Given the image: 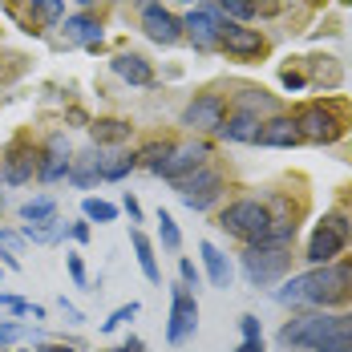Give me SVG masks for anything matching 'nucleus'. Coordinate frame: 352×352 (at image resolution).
<instances>
[{
	"label": "nucleus",
	"mask_w": 352,
	"mask_h": 352,
	"mask_svg": "<svg viewBox=\"0 0 352 352\" xmlns=\"http://www.w3.org/2000/svg\"><path fill=\"white\" fill-rule=\"evenodd\" d=\"M81 211H85V219H89V223H113V219H118V207H113V203H106V199H94V195L81 203Z\"/></svg>",
	"instance_id": "c85d7f7f"
},
{
	"label": "nucleus",
	"mask_w": 352,
	"mask_h": 352,
	"mask_svg": "<svg viewBox=\"0 0 352 352\" xmlns=\"http://www.w3.org/2000/svg\"><path fill=\"white\" fill-rule=\"evenodd\" d=\"M312 352H352V312L349 316H332L324 340H320Z\"/></svg>",
	"instance_id": "6ab92c4d"
},
{
	"label": "nucleus",
	"mask_w": 352,
	"mask_h": 352,
	"mask_svg": "<svg viewBox=\"0 0 352 352\" xmlns=\"http://www.w3.org/2000/svg\"><path fill=\"white\" fill-rule=\"evenodd\" d=\"M235 106H239V113H272L276 109V98L272 94H263V89H243L239 98H235Z\"/></svg>",
	"instance_id": "bb28decb"
},
{
	"label": "nucleus",
	"mask_w": 352,
	"mask_h": 352,
	"mask_svg": "<svg viewBox=\"0 0 352 352\" xmlns=\"http://www.w3.org/2000/svg\"><path fill=\"white\" fill-rule=\"evenodd\" d=\"M69 235L77 243H85V239H89V223H69Z\"/></svg>",
	"instance_id": "79ce46f5"
},
{
	"label": "nucleus",
	"mask_w": 352,
	"mask_h": 352,
	"mask_svg": "<svg viewBox=\"0 0 352 352\" xmlns=\"http://www.w3.org/2000/svg\"><path fill=\"white\" fill-rule=\"evenodd\" d=\"M349 239H352L349 219H344V214H324L320 227L312 231V239H308V263H316V267L332 263V259L349 247Z\"/></svg>",
	"instance_id": "20e7f679"
},
{
	"label": "nucleus",
	"mask_w": 352,
	"mask_h": 352,
	"mask_svg": "<svg viewBox=\"0 0 352 352\" xmlns=\"http://www.w3.org/2000/svg\"><path fill=\"white\" fill-rule=\"evenodd\" d=\"M223 12H219V4H199L186 21H182V29L190 33V41H195V49H219V36H223Z\"/></svg>",
	"instance_id": "9d476101"
},
{
	"label": "nucleus",
	"mask_w": 352,
	"mask_h": 352,
	"mask_svg": "<svg viewBox=\"0 0 352 352\" xmlns=\"http://www.w3.org/2000/svg\"><path fill=\"white\" fill-rule=\"evenodd\" d=\"M113 352H122V349H113Z\"/></svg>",
	"instance_id": "8fccbe9b"
},
{
	"label": "nucleus",
	"mask_w": 352,
	"mask_h": 352,
	"mask_svg": "<svg viewBox=\"0 0 352 352\" xmlns=\"http://www.w3.org/2000/svg\"><path fill=\"white\" fill-rule=\"evenodd\" d=\"M199 251H203V263H207V276H211V283L227 292V287H231V280H235V267H231V259H227V255H223L214 243H203Z\"/></svg>",
	"instance_id": "aec40b11"
},
{
	"label": "nucleus",
	"mask_w": 352,
	"mask_h": 352,
	"mask_svg": "<svg viewBox=\"0 0 352 352\" xmlns=\"http://www.w3.org/2000/svg\"><path fill=\"white\" fill-rule=\"evenodd\" d=\"M29 8H33L36 21L53 25V21H61V12H65V0H29Z\"/></svg>",
	"instance_id": "7c9ffc66"
},
{
	"label": "nucleus",
	"mask_w": 352,
	"mask_h": 352,
	"mask_svg": "<svg viewBox=\"0 0 352 352\" xmlns=\"http://www.w3.org/2000/svg\"><path fill=\"white\" fill-rule=\"evenodd\" d=\"M21 247H25V235L21 231H0V255H4V263L8 267H21Z\"/></svg>",
	"instance_id": "c756f323"
},
{
	"label": "nucleus",
	"mask_w": 352,
	"mask_h": 352,
	"mask_svg": "<svg viewBox=\"0 0 352 352\" xmlns=\"http://www.w3.org/2000/svg\"><path fill=\"white\" fill-rule=\"evenodd\" d=\"M25 239H33V243H41V247H53V243H61L65 235H69V223L65 219H45V223H25V231H21Z\"/></svg>",
	"instance_id": "412c9836"
},
{
	"label": "nucleus",
	"mask_w": 352,
	"mask_h": 352,
	"mask_svg": "<svg viewBox=\"0 0 352 352\" xmlns=\"http://www.w3.org/2000/svg\"><path fill=\"white\" fill-rule=\"evenodd\" d=\"M280 81H283V89H304V73H296V69H283Z\"/></svg>",
	"instance_id": "ea45409f"
},
{
	"label": "nucleus",
	"mask_w": 352,
	"mask_h": 352,
	"mask_svg": "<svg viewBox=\"0 0 352 352\" xmlns=\"http://www.w3.org/2000/svg\"><path fill=\"white\" fill-rule=\"evenodd\" d=\"M304 134L296 126V118H272V122H259V134H255V146H276V150H287V146H300Z\"/></svg>",
	"instance_id": "dca6fc26"
},
{
	"label": "nucleus",
	"mask_w": 352,
	"mask_h": 352,
	"mask_svg": "<svg viewBox=\"0 0 352 352\" xmlns=\"http://www.w3.org/2000/svg\"><path fill=\"white\" fill-rule=\"evenodd\" d=\"M158 235H162V243L170 247V251L182 247V235H178V223L170 219V211H158Z\"/></svg>",
	"instance_id": "72a5a7b5"
},
{
	"label": "nucleus",
	"mask_w": 352,
	"mask_h": 352,
	"mask_svg": "<svg viewBox=\"0 0 352 352\" xmlns=\"http://www.w3.org/2000/svg\"><path fill=\"white\" fill-rule=\"evenodd\" d=\"M170 150H175L170 142H146V146L138 150V162H146V166L154 170V166H158L162 158H170Z\"/></svg>",
	"instance_id": "2f4dec72"
},
{
	"label": "nucleus",
	"mask_w": 352,
	"mask_h": 352,
	"mask_svg": "<svg viewBox=\"0 0 352 352\" xmlns=\"http://www.w3.org/2000/svg\"><path fill=\"white\" fill-rule=\"evenodd\" d=\"M142 29H146V36L154 45H175L178 36H182V21H178L175 12H166L162 4H146L142 8Z\"/></svg>",
	"instance_id": "4468645a"
},
{
	"label": "nucleus",
	"mask_w": 352,
	"mask_h": 352,
	"mask_svg": "<svg viewBox=\"0 0 352 352\" xmlns=\"http://www.w3.org/2000/svg\"><path fill=\"white\" fill-rule=\"evenodd\" d=\"M219 227H223L227 235L243 239L247 247H259V243L272 239L276 219H272V211H267L263 203H255V199H235L227 211L219 214Z\"/></svg>",
	"instance_id": "f03ea898"
},
{
	"label": "nucleus",
	"mask_w": 352,
	"mask_h": 352,
	"mask_svg": "<svg viewBox=\"0 0 352 352\" xmlns=\"http://www.w3.org/2000/svg\"><path fill=\"white\" fill-rule=\"evenodd\" d=\"M239 328H243V340H251V344L263 340V328H259V320L255 316H239Z\"/></svg>",
	"instance_id": "e433bc0d"
},
{
	"label": "nucleus",
	"mask_w": 352,
	"mask_h": 352,
	"mask_svg": "<svg viewBox=\"0 0 352 352\" xmlns=\"http://www.w3.org/2000/svg\"><path fill=\"white\" fill-rule=\"evenodd\" d=\"M235 352H263V340H259V344H251V340H243V344H239Z\"/></svg>",
	"instance_id": "49530a36"
},
{
	"label": "nucleus",
	"mask_w": 352,
	"mask_h": 352,
	"mask_svg": "<svg viewBox=\"0 0 352 352\" xmlns=\"http://www.w3.org/2000/svg\"><path fill=\"white\" fill-rule=\"evenodd\" d=\"M130 243H134V255H138L142 276H146L150 283H158V280H162V272H158V259H154V247H150V239H146L138 227H134V231H130Z\"/></svg>",
	"instance_id": "a878e982"
},
{
	"label": "nucleus",
	"mask_w": 352,
	"mask_h": 352,
	"mask_svg": "<svg viewBox=\"0 0 352 352\" xmlns=\"http://www.w3.org/2000/svg\"><path fill=\"white\" fill-rule=\"evenodd\" d=\"M280 304H312V308H336L352 300V263H324L276 292Z\"/></svg>",
	"instance_id": "f257e3e1"
},
{
	"label": "nucleus",
	"mask_w": 352,
	"mask_h": 352,
	"mask_svg": "<svg viewBox=\"0 0 352 352\" xmlns=\"http://www.w3.org/2000/svg\"><path fill=\"white\" fill-rule=\"evenodd\" d=\"M69 182L73 186H94V182H102V166H98V150H85V154H77L69 166Z\"/></svg>",
	"instance_id": "b1692460"
},
{
	"label": "nucleus",
	"mask_w": 352,
	"mask_h": 352,
	"mask_svg": "<svg viewBox=\"0 0 352 352\" xmlns=\"http://www.w3.org/2000/svg\"><path fill=\"white\" fill-rule=\"evenodd\" d=\"M109 69L118 73L122 81H130V85H150V81H154V69H150V61H146L142 53H118V57L109 61Z\"/></svg>",
	"instance_id": "f3484780"
},
{
	"label": "nucleus",
	"mask_w": 352,
	"mask_h": 352,
	"mask_svg": "<svg viewBox=\"0 0 352 352\" xmlns=\"http://www.w3.org/2000/svg\"><path fill=\"white\" fill-rule=\"evenodd\" d=\"M122 352H146V344H142L138 336H126V344H122Z\"/></svg>",
	"instance_id": "c03bdc74"
},
{
	"label": "nucleus",
	"mask_w": 352,
	"mask_h": 352,
	"mask_svg": "<svg viewBox=\"0 0 352 352\" xmlns=\"http://www.w3.org/2000/svg\"><path fill=\"white\" fill-rule=\"evenodd\" d=\"M57 214V203L49 199V195H41V199H29L25 207H21V223H45V219H53Z\"/></svg>",
	"instance_id": "cd10ccee"
},
{
	"label": "nucleus",
	"mask_w": 352,
	"mask_h": 352,
	"mask_svg": "<svg viewBox=\"0 0 352 352\" xmlns=\"http://www.w3.org/2000/svg\"><path fill=\"white\" fill-rule=\"evenodd\" d=\"M195 332H199V300L190 296L186 283H175V292H170V320H166V340L178 349Z\"/></svg>",
	"instance_id": "39448f33"
},
{
	"label": "nucleus",
	"mask_w": 352,
	"mask_h": 352,
	"mask_svg": "<svg viewBox=\"0 0 352 352\" xmlns=\"http://www.w3.org/2000/svg\"><path fill=\"white\" fill-rule=\"evenodd\" d=\"M178 276H182L186 287H199V267H195L190 259H178Z\"/></svg>",
	"instance_id": "4c0bfd02"
},
{
	"label": "nucleus",
	"mask_w": 352,
	"mask_h": 352,
	"mask_svg": "<svg viewBox=\"0 0 352 352\" xmlns=\"http://www.w3.org/2000/svg\"><path fill=\"white\" fill-rule=\"evenodd\" d=\"M182 4H195V0H182Z\"/></svg>",
	"instance_id": "09e8293b"
},
{
	"label": "nucleus",
	"mask_w": 352,
	"mask_h": 352,
	"mask_svg": "<svg viewBox=\"0 0 352 352\" xmlns=\"http://www.w3.org/2000/svg\"><path fill=\"white\" fill-rule=\"evenodd\" d=\"M36 150L33 146H25V142H12L8 150H4V162H0V178L4 182H12V186H25L29 178L36 175Z\"/></svg>",
	"instance_id": "f8f14e48"
},
{
	"label": "nucleus",
	"mask_w": 352,
	"mask_h": 352,
	"mask_svg": "<svg viewBox=\"0 0 352 352\" xmlns=\"http://www.w3.org/2000/svg\"><path fill=\"white\" fill-rule=\"evenodd\" d=\"M98 166H102V182H122V178L138 166V154H126V150L98 154Z\"/></svg>",
	"instance_id": "4be33fe9"
},
{
	"label": "nucleus",
	"mask_w": 352,
	"mask_h": 352,
	"mask_svg": "<svg viewBox=\"0 0 352 352\" xmlns=\"http://www.w3.org/2000/svg\"><path fill=\"white\" fill-rule=\"evenodd\" d=\"M292 267V251L287 247H272V243H259V247H247L243 251V276L255 287H267L287 276Z\"/></svg>",
	"instance_id": "7ed1b4c3"
},
{
	"label": "nucleus",
	"mask_w": 352,
	"mask_h": 352,
	"mask_svg": "<svg viewBox=\"0 0 352 352\" xmlns=\"http://www.w3.org/2000/svg\"><path fill=\"white\" fill-rule=\"evenodd\" d=\"M21 336H25V328H21V324L0 320V344H12V340H21Z\"/></svg>",
	"instance_id": "58836bf2"
},
{
	"label": "nucleus",
	"mask_w": 352,
	"mask_h": 352,
	"mask_svg": "<svg viewBox=\"0 0 352 352\" xmlns=\"http://www.w3.org/2000/svg\"><path fill=\"white\" fill-rule=\"evenodd\" d=\"M122 207H126V214H130V223H142V203L134 199V195H126V199H122Z\"/></svg>",
	"instance_id": "a19ab883"
},
{
	"label": "nucleus",
	"mask_w": 352,
	"mask_h": 352,
	"mask_svg": "<svg viewBox=\"0 0 352 352\" xmlns=\"http://www.w3.org/2000/svg\"><path fill=\"white\" fill-rule=\"evenodd\" d=\"M182 126L190 130H219L223 126V98L219 94H203L182 109Z\"/></svg>",
	"instance_id": "2eb2a0df"
},
{
	"label": "nucleus",
	"mask_w": 352,
	"mask_h": 352,
	"mask_svg": "<svg viewBox=\"0 0 352 352\" xmlns=\"http://www.w3.org/2000/svg\"><path fill=\"white\" fill-rule=\"evenodd\" d=\"M219 134L227 142H255L259 134V118L255 113H235V118H227L223 126H219Z\"/></svg>",
	"instance_id": "393cba45"
},
{
	"label": "nucleus",
	"mask_w": 352,
	"mask_h": 352,
	"mask_svg": "<svg viewBox=\"0 0 352 352\" xmlns=\"http://www.w3.org/2000/svg\"><path fill=\"white\" fill-rule=\"evenodd\" d=\"M130 122H122V118H98L94 126H89V134H94V142L98 146H122V142L130 138Z\"/></svg>",
	"instance_id": "5701e85b"
},
{
	"label": "nucleus",
	"mask_w": 352,
	"mask_h": 352,
	"mask_svg": "<svg viewBox=\"0 0 352 352\" xmlns=\"http://www.w3.org/2000/svg\"><path fill=\"white\" fill-rule=\"evenodd\" d=\"M81 4H85V8H89V4H98V0H81Z\"/></svg>",
	"instance_id": "de8ad7c7"
},
{
	"label": "nucleus",
	"mask_w": 352,
	"mask_h": 352,
	"mask_svg": "<svg viewBox=\"0 0 352 352\" xmlns=\"http://www.w3.org/2000/svg\"><path fill=\"white\" fill-rule=\"evenodd\" d=\"M138 316V304H134V300H130V304H122V308H118V312H109L106 320H102V332H113V328H122V324H126V320H134Z\"/></svg>",
	"instance_id": "f704fd0d"
},
{
	"label": "nucleus",
	"mask_w": 352,
	"mask_h": 352,
	"mask_svg": "<svg viewBox=\"0 0 352 352\" xmlns=\"http://www.w3.org/2000/svg\"><path fill=\"white\" fill-rule=\"evenodd\" d=\"M296 126H300V134H304V138L316 142V146H332V142L344 134L340 118H336L328 106H320V102H312V106L300 109V113H296Z\"/></svg>",
	"instance_id": "6e6552de"
},
{
	"label": "nucleus",
	"mask_w": 352,
	"mask_h": 352,
	"mask_svg": "<svg viewBox=\"0 0 352 352\" xmlns=\"http://www.w3.org/2000/svg\"><path fill=\"white\" fill-rule=\"evenodd\" d=\"M175 190H178V199H182L190 211H207L214 199L223 195V175L211 170V166H203V170H195V175L178 178Z\"/></svg>",
	"instance_id": "423d86ee"
},
{
	"label": "nucleus",
	"mask_w": 352,
	"mask_h": 352,
	"mask_svg": "<svg viewBox=\"0 0 352 352\" xmlns=\"http://www.w3.org/2000/svg\"><path fill=\"white\" fill-rule=\"evenodd\" d=\"M219 4V12H231L235 16V25H243L255 16V0H214Z\"/></svg>",
	"instance_id": "473e14b6"
},
{
	"label": "nucleus",
	"mask_w": 352,
	"mask_h": 352,
	"mask_svg": "<svg viewBox=\"0 0 352 352\" xmlns=\"http://www.w3.org/2000/svg\"><path fill=\"white\" fill-rule=\"evenodd\" d=\"M219 49H227V53L239 57V61H251V57L263 53V36H259V29H247V25L227 21V25H223V36H219Z\"/></svg>",
	"instance_id": "ddd939ff"
},
{
	"label": "nucleus",
	"mask_w": 352,
	"mask_h": 352,
	"mask_svg": "<svg viewBox=\"0 0 352 352\" xmlns=\"http://www.w3.org/2000/svg\"><path fill=\"white\" fill-rule=\"evenodd\" d=\"M36 352H77L73 344H45V349H36Z\"/></svg>",
	"instance_id": "a18cd8bd"
},
{
	"label": "nucleus",
	"mask_w": 352,
	"mask_h": 352,
	"mask_svg": "<svg viewBox=\"0 0 352 352\" xmlns=\"http://www.w3.org/2000/svg\"><path fill=\"white\" fill-rule=\"evenodd\" d=\"M61 312H65V320H69V324H81V320H85V316H81V312L69 304V300H65V296H61Z\"/></svg>",
	"instance_id": "37998d69"
},
{
	"label": "nucleus",
	"mask_w": 352,
	"mask_h": 352,
	"mask_svg": "<svg viewBox=\"0 0 352 352\" xmlns=\"http://www.w3.org/2000/svg\"><path fill=\"white\" fill-rule=\"evenodd\" d=\"M207 158H211V146H207V142H186V146H175V150H170V158H162V162L154 166V175L166 178V182H178V178L203 170V166H207Z\"/></svg>",
	"instance_id": "0eeeda50"
},
{
	"label": "nucleus",
	"mask_w": 352,
	"mask_h": 352,
	"mask_svg": "<svg viewBox=\"0 0 352 352\" xmlns=\"http://www.w3.org/2000/svg\"><path fill=\"white\" fill-rule=\"evenodd\" d=\"M65 41L98 49V45H102V21H98L94 12H77V16H69V21H65Z\"/></svg>",
	"instance_id": "a211bd4d"
},
{
	"label": "nucleus",
	"mask_w": 352,
	"mask_h": 352,
	"mask_svg": "<svg viewBox=\"0 0 352 352\" xmlns=\"http://www.w3.org/2000/svg\"><path fill=\"white\" fill-rule=\"evenodd\" d=\"M69 166H73L69 142H65V134H53V138L45 142V154H41V162H36V178H41V182L69 178Z\"/></svg>",
	"instance_id": "9b49d317"
},
{
	"label": "nucleus",
	"mask_w": 352,
	"mask_h": 352,
	"mask_svg": "<svg viewBox=\"0 0 352 352\" xmlns=\"http://www.w3.org/2000/svg\"><path fill=\"white\" fill-rule=\"evenodd\" d=\"M328 324H332L328 312H304V316L287 320L280 328V344L283 349H316L328 332Z\"/></svg>",
	"instance_id": "1a4fd4ad"
},
{
	"label": "nucleus",
	"mask_w": 352,
	"mask_h": 352,
	"mask_svg": "<svg viewBox=\"0 0 352 352\" xmlns=\"http://www.w3.org/2000/svg\"><path fill=\"white\" fill-rule=\"evenodd\" d=\"M65 267H69V280L77 287H89V276H85V263H81V255H65Z\"/></svg>",
	"instance_id": "c9c22d12"
}]
</instances>
